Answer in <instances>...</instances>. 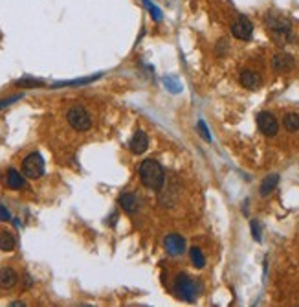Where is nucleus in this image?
Returning <instances> with one entry per match:
<instances>
[{
	"label": "nucleus",
	"mask_w": 299,
	"mask_h": 307,
	"mask_svg": "<svg viewBox=\"0 0 299 307\" xmlns=\"http://www.w3.org/2000/svg\"><path fill=\"white\" fill-rule=\"evenodd\" d=\"M138 173H140V178H142V182L145 188H149V190H154V192H160L165 184V173L162 166L158 164L156 160H143L140 169H138Z\"/></svg>",
	"instance_id": "nucleus-1"
},
{
	"label": "nucleus",
	"mask_w": 299,
	"mask_h": 307,
	"mask_svg": "<svg viewBox=\"0 0 299 307\" xmlns=\"http://www.w3.org/2000/svg\"><path fill=\"white\" fill-rule=\"evenodd\" d=\"M172 289H174V294H176L180 300H184V302H194L196 296H198V292H200L196 282H193V280L187 276V274H184V272H180L178 276L174 278Z\"/></svg>",
	"instance_id": "nucleus-2"
},
{
	"label": "nucleus",
	"mask_w": 299,
	"mask_h": 307,
	"mask_svg": "<svg viewBox=\"0 0 299 307\" xmlns=\"http://www.w3.org/2000/svg\"><path fill=\"white\" fill-rule=\"evenodd\" d=\"M66 122L77 132H86L92 129V118H90L88 110L83 109L81 105H74L66 110Z\"/></svg>",
	"instance_id": "nucleus-3"
},
{
	"label": "nucleus",
	"mask_w": 299,
	"mask_h": 307,
	"mask_svg": "<svg viewBox=\"0 0 299 307\" xmlns=\"http://www.w3.org/2000/svg\"><path fill=\"white\" fill-rule=\"evenodd\" d=\"M266 26H268V30L272 31V35H274L277 41H288V39L292 37L290 22H288L283 15H279V13L270 11L268 17H266Z\"/></svg>",
	"instance_id": "nucleus-4"
},
{
	"label": "nucleus",
	"mask_w": 299,
	"mask_h": 307,
	"mask_svg": "<svg viewBox=\"0 0 299 307\" xmlns=\"http://www.w3.org/2000/svg\"><path fill=\"white\" fill-rule=\"evenodd\" d=\"M22 171L28 178H41L44 175V158L39 153H30L22 160Z\"/></svg>",
	"instance_id": "nucleus-5"
},
{
	"label": "nucleus",
	"mask_w": 299,
	"mask_h": 307,
	"mask_svg": "<svg viewBox=\"0 0 299 307\" xmlns=\"http://www.w3.org/2000/svg\"><path fill=\"white\" fill-rule=\"evenodd\" d=\"M232 33L235 39L239 41H250L252 35H254V24L248 17L240 15L235 22L232 24Z\"/></svg>",
	"instance_id": "nucleus-6"
},
{
	"label": "nucleus",
	"mask_w": 299,
	"mask_h": 307,
	"mask_svg": "<svg viewBox=\"0 0 299 307\" xmlns=\"http://www.w3.org/2000/svg\"><path fill=\"white\" fill-rule=\"evenodd\" d=\"M257 127L261 131L264 136H276L277 131H279V123H277L276 116L272 112H259L257 116Z\"/></svg>",
	"instance_id": "nucleus-7"
},
{
	"label": "nucleus",
	"mask_w": 299,
	"mask_h": 307,
	"mask_svg": "<svg viewBox=\"0 0 299 307\" xmlns=\"http://www.w3.org/2000/svg\"><path fill=\"white\" fill-rule=\"evenodd\" d=\"M165 250L171 254V256H180V254L186 252V241L182 236L178 234H169L167 238L164 239Z\"/></svg>",
	"instance_id": "nucleus-8"
},
{
	"label": "nucleus",
	"mask_w": 299,
	"mask_h": 307,
	"mask_svg": "<svg viewBox=\"0 0 299 307\" xmlns=\"http://www.w3.org/2000/svg\"><path fill=\"white\" fill-rule=\"evenodd\" d=\"M128 147H130V151L134 154H143L147 151V147H149V136H147V132L145 131H136L134 134H132V138L128 142Z\"/></svg>",
	"instance_id": "nucleus-9"
},
{
	"label": "nucleus",
	"mask_w": 299,
	"mask_h": 307,
	"mask_svg": "<svg viewBox=\"0 0 299 307\" xmlns=\"http://www.w3.org/2000/svg\"><path fill=\"white\" fill-rule=\"evenodd\" d=\"M294 57L290 54H276L274 55V59H272V68L276 70V72H288V70L294 68Z\"/></svg>",
	"instance_id": "nucleus-10"
},
{
	"label": "nucleus",
	"mask_w": 299,
	"mask_h": 307,
	"mask_svg": "<svg viewBox=\"0 0 299 307\" xmlns=\"http://www.w3.org/2000/svg\"><path fill=\"white\" fill-rule=\"evenodd\" d=\"M240 85L244 87V88H250V90H255V88H259L262 83V79L259 74H255L254 70H244V72H240Z\"/></svg>",
	"instance_id": "nucleus-11"
},
{
	"label": "nucleus",
	"mask_w": 299,
	"mask_h": 307,
	"mask_svg": "<svg viewBox=\"0 0 299 307\" xmlns=\"http://www.w3.org/2000/svg\"><path fill=\"white\" fill-rule=\"evenodd\" d=\"M17 270L11 269V267H4L0 269V289H11L17 285Z\"/></svg>",
	"instance_id": "nucleus-12"
},
{
	"label": "nucleus",
	"mask_w": 299,
	"mask_h": 307,
	"mask_svg": "<svg viewBox=\"0 0 299 307\" xmlns=\"http://www.w3.org/2000/svg\"><path fill=\"white\" fill-rule=\"evenodd\" d=\"M118 202L123 208V212H127V214H134L136 210H138V206H140V200H138V197H136L134 193H121Z\"/></svg>",
	"instance_id": "nucleus-13"
},
{
	"label": "nucleus",
	"mask_w": 299,
	"mask_h": 307,
	"mask_svg": "<svg viewBox=\"0 0 299 307\" xmlns=\"http://www.w3.org/2000/svg\"><path fill=\"white\" fill-rule=\"evenodd\" d=\"M6 186L9 190H22L26 182H24V177L17 171V169L9 168L8 173H6Z\"/></svg>",
	"instance_id": "nucleus-14"
},
{
	"label": "nucleus",
	"mask_w": 299,
	"mask_h": 307,
	"mask_svg": "<svg viewBox=\"0 0 299 307\" xmlns=\"http://www.w3.org/2000/svg\"><path fill=\"white\" fill-rule=\"evenodd\" d=\"M17 246V239L13 238V234L8 230L0 232V250L2 252H13Z\"/></svg>",
	"instance_id": "nucleus-15"
},
{
	"label": "nucleus",
	"mask_w": 299,
	"mask_h": 307,
	"mask_svg": "<svg viewBox=\"0 0 299 307\" xmlns=\"http://www.w3.org/2000/svg\"><path fill=\"white\" fill-rule=\"evenodd\" d=\"M189 258H191V263H193L194 269H204L206 267V256H204V252L198 246H193L189 250Z\"/></svg>",
	"instance_id": "nucleus-16"
},
{
	"label": "nucleus",
	"mask_w": 299,
	"mask_h": 307,
	"mask_svg": "<svg viewBox=\"0 0 299 307\" xmlns=\"http://www.w3.org/2000/svg\"><path fill=\"white\" fill-rule=\"evenodd\" d=\"M277 182H279V175H268V177L264 178L261 182V190H259L262 197H266V195H270V193L274 192Z\"/></svg>",
	"instance_id": "nucleus-17"
},
{
	"label": "nucleus",
	"mask_w": 299,
	"mask_h": 307,
	"mask_svg": "<svg viewBox=\"0 0 299 307\" xmlns=\"http://www.w3.org/2000/svg\"><path fill=\"white\" fill-rule=\"evenodd\" d=\"M283 125H284V129L290 131V132L299 131V114L298 112H286L283 118Z\"/></svg>",
	"instance_id": "nucleus-18"
},
{
	"label": "nucleus",
	"mask_w": 299,
	"mask_h": 307,
	"mask_svg": "<svg viewBox=\"0 0 299 307\" xmlns=\"http://www.w3.org/2000/svg\"><path fill=\"white\" fill-rule=\"evenodd\" d=\"M143 4L147 6V9H149V13H150V17L154 19V21H162V11L150 2V0H143Z\"/></svg>",
	"instance_id": "nucleus-19"
},
{
	"label": "nucleus",
	"mask_w": 299,
	"mask_h": 307,
	"mask_svg": "<svg viewBox=\"0 0 299 307\" xmlns=\"http://www.w3.org/2000/svg\"><path fill=\"white\" fill-rule=\"evenodd\" d=\"M21 98H24V94H15V96H9L8 100L0 101V109H6V107H9V105H13V103H15V101H19Z\"/></svg>",
	"instance_id": "nucleus-20"
},
{
	"label": "nucleus",
	"mask_w": 299,
	"mask_h": 307,
	"mask_svg": "<svg viewBox=\"0 0 299 307\" xmlns=\"http://www.w3.org/2000/svg\"><path fill=\"white\" fill-rule=\"evenodd\" d=\"M198 132L202 134V136H204V140H206V142H211V134H210V131H208V125H206V123H204V122H200V123H198Z\"/></svg>",
	"instance_id": "nucleus-21"
},
{
	"label": "nucleus",
	"mask_w": 299,
	"mask_h": 307,
	"mask_svg": "<svg viewBox=\"0 0 299 307\" xmlns=\"http://www.w3.org/2000/svg\"><path fill=\"white\" fill-rule=\"evenodd\" d=\"M252 236L255 241H261V224L257 221H252Z\"/></svg>",
	"instance_id": "nucleus-22"
},
{
	"label": "nucleus",
	"mask_w": 299,
	"mask_h": 307,
	"mask_svg": "<svg viewBox=\"0 0 299 307\" xmlns=\"http://www.w3.org/2000/svg\"><path fill=\"white\" fill-rule=\"evenodd\" d=\"M19 87H41V81H33V79H21V81H19Z\"/></svg>",
	"instance_id": "nucleus-23"
},
{
	"label": "nucleus",
	"mask_w": 299,
	"mask_h": 307,
	"mask_svg": "<svg viewBox=\"0 0 299 307\" xmlns=\"http://www.w3.org/2000/svg\"><path fill=\"white\" fill-rule=\"evenodd\" d=\"M11 219V214H9V210L4 204H0V221H9Z\"/></svg>",
	"instance_id": "nucleus-24"
},
{
	"label": "nucleus",
	"mask_w": 299,
	"mask_h": 307,
	"mask_svg": "<svg viewBox=\"0 0 299 307\" xmlns=\"http://www.w3.org/2000/svg\"><path fill=\"white\" fill-rule=\"evenodd\" d=\"M9 306L11 307H24L26 304H24V302H13V304H9Z\"/></svg>",
	"instance_id": "nucleus-25"
}]
</instances>
